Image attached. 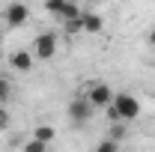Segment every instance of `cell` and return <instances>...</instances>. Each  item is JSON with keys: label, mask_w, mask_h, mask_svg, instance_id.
Here are the masks:
<instances>
[{"label": "cell", "mask_w": 155, "mask_h": 152, "mask_svg": "<svg viewBox=\"0 0 155 152\" xmlns=\"http://www.w3.org/2000/svg\"><path fill=\"white\" fill-rule=\"evenodd\" d=\"M93 114H96V107L87 101V95H78V98L69 101V119H72L75 125H87V122L93 119Z\"/></svg>", "instance_id": "obj_3"}, {"label": "cell", "mask_w": 155, "mask_h": 152, "mask_svg": "<svg viewBox=\"0 0 155 152\" xmlns=\"http://www.w3.org/2000/svg\"><path fill=\"white\" fill-rule=\"evenodd\" d=\"M0 45H3V33H0Z\"/></svg>", "instance_id": "obj_17"}, {"label": "cell", "mask_w": 155, "mask_h": 152, "mask_svg": "<svg viewBox=\"0 0 155 152\" xmlns=\"http://www.w3.org/2000/svg\"><path fill=\"white\" fill-rule=\"evenodd\" d=\"M110 107H114V114L119 122H131V119H137L140 116V101H137L131 93H114V101H110Z\"/></svg>", "instance_id": "obj_1"}, {"label": "cell", "mask_w": 155, "mask_h": 152, "mask_svg": "<svg viewBox=\"0 0 155 152\" xmlns=\"http://www.w3.org/2000/svg\"><path fill=\"white\" fill-rule=\"evenodd\" d=\"M3 18H6V27H24L27 18H30V9L24 3H9L3 9Z\"/></svg>", "instance_id": "obj_6"}, {"label": "cell", "mask_w": 155, "mask_h": 152, "mask_svg": "<svg viewBox=\"0 0 155 152\" xmlns=\"http://www.w3.org/2000/svg\"><path fill=\"white\" fill-rule=\"evenodd\" d=\"M66 33H84V24H81V18L66 21Z\"/></svg>", "instance_id": "obj_15"}, {"label": "cell", "mask_w": 155, "mask_h": 152, "mask_svg": "<svg viewBox=\"0 0 155 152\" xmlns=\"http://www.w3.org/2000/svg\"><path fill=\"white\" fill-rule=\"evenodd\" d=\"M96 152H122V149H119V143H114L110 137H104V140H98Z\"/></svg>", "instance_id": "obj_12"}, {"label": "cell", "mask_w": 155, "mask_h": 152, "mask_svg": "<svg viewBox=\"0 0 155 152\" xmlns=\"http://www.w3.org/2000/svg\"><path fill=\"white\" fill-rule=\"evenodd\" d=\"M30 137L39 140V143H45V146H51V143H54V137H57V131H54V125H36Z\"/></svg>", "instance_id": "obj_9"}, {"label": "cell", "mask_w": 155, "mask_h": 152, "mask_svg": "<svg viewBox=\"0 0 155 152\" xmlns=\"http://www.w3.org/2000/svg\"><path fill=\"white\" fill-rule=\"evenodd\" d=\"M24 152H48V146H45V143H39V140H33V137H30V140L24 143Z\"/></svg>", "instance_id": "obj_13"}, {"label": "cell", "mask_w": 155, "mask_h": 152, "mask_svg": "<svg viewBox=\"0 0 155 152\" xmlns=\"http://www.w3.org/2000/svg\"><path fill=\"white\" fill-rule=\"evenodd\" d=\"M9 98H12V84L6 75H0V104H6Z\"/></svg>", "instance_id": "obj_11"}, {"label": "cell", "mask_w": 155, "mask_h": 152, "mask_svg": "<svg viewBox=\"0 0 155 152\" xmlns=\"http://www.w3.org/2000/svg\"><path fill=\"white\" fill-rule=\"evenodd\" d=\"M107 134H110V140H114V143H122V140L128 137V125H125V122H114Z\"/></svg>", "instance_id": "obj_10"}, {"label": "cell", "mask_w": 155, "mask_h": 152, "mask_svg": "<svg viewBox=\"0 0 155 152\" xmlns=\"http://www.w3.org/2000/svg\"><path fill=\"white\" fill-rule=\"evenodd\" d=\"M9 66H12L15 72H30V69H33V54H30V51H15V54L9 57Z\"/></svg>", "instance_id": "obj_8"}, {"label": "cell", "mask_w": 155, "mask_h": 152, "mask_svg": "<svg viewBox=\"0 0 155 152\" xmlns=\"http://www.w3.org/2000/svg\"><path fill=\"white\" fill-rule=\"evenodd\" d=\"M33 60H51L54 54H57V36L54 33H39L36 39H33Z\"/></svg>", "instance_id": "obj_4"}, {"label": "cell", "mask_w": 155, "mask_h": 152, "mask_svg": "<svg viewBox=\"0 0 155 152\" xmlns=\"http://www.w3.org/2000/svg\"><path fill=\"white\" fill-rule=\"evenodd\" d=\"M81 24H84V33H101L104 30V18L98 12H81Z\"/></svg>", "instance_id": "obj_7"}, {"label": "cell", "mask_w": 155, "mask_h": 152, "mask_svg": "<svg viewBox=\"0 0 155 152\" xmlns=\"http://www.w3.org/2000/svg\"><path fill=\"white\" fill-rule=\"evenodd\" d=\"M87 101H90L96 111H107L110 101H114V90H110L104 81H93V84H87Z\"/></svg>", "instance_id": "obj_2"}, {"label": "cell", "mask_w": 155, "mask_h": 152, "mask_svg": "<svg viewBox=\"0 0 155 152\" xmlns=\"http://www.w3.org/2000/svg\"><path fill=\"white\" fill-rule=\"evenodd\" d=\"M146 42H149V45L155 48V27H152V30H146Z\"/></svg>", "instance_id": "obj_16"}, {"label": "cell", "mask_w": 155, "mask_h": 152, "mask_svg": "<svg viewBox=\"0 0 155 152\" xmlns=\"http://www.w3.org/2000/svg\"><path fill=\"white\" fill-rule=\"evenodd\" d=\"M12 125V116H9V111H6V104H0V131H6Z\"/></svg>", "instance_id": "obj_14"}, {"label": "cell", "mask_w": 155, "mask_h": 152, "mask_svg": "<svg viewBox=\"0 0 155 152\" xmlns=\"http://www.w3.org/2000/svg\"><path fill=\"white\" fill-rule=\"evenodd\" d=\"M45 9L51 15H57L60 21H72V18H81V9H78L72 0H45Z\"/></svg>", "instance_id": "obj_5"}]
</instances>
